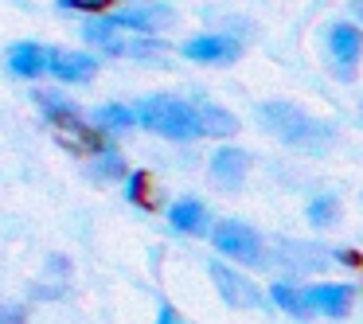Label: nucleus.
Here are the masks:
<instances>
[{"label": "nucleus", "instance_id": "obj_1", "mask_svg": "<svg viewBox=\"0 0 363 324\" xmlns=\"http://www.w3.org/2000/svg\"><path fill=\"white\" fill-rule=\"evenodd\" d=\"M258 118L269 133H277L297 152H328L332 137H336V129H332L328 121L313 118V113L297 110V106H289V102H266L258 110Z\"/></svg>", "mask_w": 363, "mask_h": 324}, {"label": "nucleus", "instance_id": "obj_2", "mask_svg": "<svg viewBox=\"0 0 363 324\" xmlns=\"http://www.w3.org/2000/svg\"><path fill=\"white\" fill-rule=\"evenodd\" d=\"M137 125L152 129V133L168 137V141H191V137H203V118H199V106L180 102V98H145L137 106Z\"/></svg>", "mask_w": 363, "mask_h": 324}, {"label": "nucleus", "instance_id": "obj_3", "mask_svg": "<svg viewBox=\"0 0 363 324\" xmlns=\"http://www.w3.org/2000/svg\"><path fill=\"white\" fill-rule=\"evenodd\" d=\"M211 242H215V250H219V254H227V258H238V262H262V258H266L258 230H254L250 223H238V219L215 223Z\"/></svg>", "mask_w": 363, "mask_h": 324}, {"label": "nucleus", "instance_id": "obj_4", "mask_svg": "<svg viewBox=\"0 0 363 324\" xmlns=\"http://www.w3.org/2000/svg\"><path fill=\"white\" fill-rule=\"evenodd\" d=\"M207 269H211V281H215V289H219V297L227 301L230 308H258L262 305V293H258V285L250 281V277H242L238 269H230L227 262H207Z\"/></svg>", "mask_w": 363, "mask_h": 324}, {"label": "nucleus", "instance_id": "obj_5", "mask_svg": "<svg viewBox=\"0 0 363 324\" xmlns=\"http://www.w3.org/2000/svg\"><path fill=\"white\" fill-rule=\"evenodd\" d=\"M328 55H332V63H336V71L344 74V79H352L355 63H359V55H363V32L355 24H347V20L332 24L328 28Z\"/></svg>", "mask_w": 363, "mask_h": 324}, {"label": "nucleus", "instance_id": "obj_6", "mask_svg": "<svg viewBox=\"0 0 363 324\" xmlns=\"http://www.w3.org/2000/svg\"><path fill=\"white\" fill-rule=\"evenodd\" d=\"M184 55L191 63H207V67H230L242 55V43L230 40V35H196V40L184 43Z\"/></svg>", "mask_w": 363, "mask_h": 324}, {"label": "nucleus", "instance_id": "obj_7", "mask_svg": "<svg viewBox=\"0 0 363 324\" xmlns=\"http://www.w3.org/2000/svg\"><path fill=\"white\" fill-rule=\"evenodd\" d=\"M352 297H355L352 285H313V289H305L308 313H324V316H344L352 308Z\"/></svg>", "mask_w": 363, "mask_h": 324}, {"label": "nucleus", "instance_id": "obj_8", "mask_svg": "<svg viewBox=\"0 0 363 324\" xmlns=\"http://www.w3.org/2000/svg\"><path fill=\"white\" fill-rule=\"evenodd\" d=\"M9 67H12V74L35 82L43 71H51V51L40 48V43H16L9 51Z\"/></svg>", "mask_w": 363, "mask_h": 324}, {"label": "nucleus", "instance_id": "obj_9", "mask_svg": "<svg viewBox=\"0 0 363 324\" xmlns=\"http://www.w3.org/2000/svg\"><path fill=\"white\" fill-rule=\"evenodd\" d=\"M246 168H250V157H246L238 145H223V149L211 157V176H215V184H223V188H238L242 176H246Z\"/></svg>", "mask_w": 363, "mask_h": 324}, {"label": "nucleus", "instance_id": "obj_10", "mask_svg": "<svg viewBox=\"0 0 363 324\" xmlns=\"http://www.w3.org/2000/svg\"><path fill=\"white\" fill-rule=\"evenodd\" d=\"M98 71V59L94 55H82V51H55L51 55V74L59 82H82Z\"/></svg>", "mask_w": 363, "mask_h": 324}, {"label": "nucleus", "instance_id": "obj_11", "mask_svg": "<svg viewBox=\"0 0 363 324\" xmlns=\"http://www.w3.org/2000/svg\"><path fill=\"white\" fill-rule=\"evenodd\" d=\"M203 203L199 199H176L172 207H168V223H172L176 230H184V235H199L203 230Z\"/></svg>", "mask_w": 363, "mask_h": 324}, {"label": "nucleus", "instance_id": "obj_12", "mask_svg": "<svg viewBox=\"0 0 363 324\" xmlns=\"http://www.w3.org/2000/svg\"><path fill=\"white\" fill-rule=\"evenodd\" d=\"M199 118H203V133L207 137H235L238 133V118L223 106H199Z\"/></svg>", "mask_w": 363, "mask_h": 324}, {"label": "nucleus", "instance_id": "obj_13", "mask_svg": "<svg viewBox=\"0 0 363 324\" xmlns=\"http://www.w3.org/2000/svg\"><path fill=\"white\" fill-rule=\"evenodd\" d=\"M277 254L293 258V262H289V269H320V266H324V250H316V246L281 242V246H277Z\"/></svg>", "mask_w": 363, "mask_h": 324}, {"label": "nucleus", "instance_id": "obj_14", "mask_svg": "<svg viewBox=\"0 0 363 324\" xmlns=\"http://www.w3.org/2000/svg\"><path fill=\"white\" fill-rule=\"evenodd\" d=\"M308 223H313V227H332V223H336V196H313L308 199Z\"/></svg>", "mask_w": 363, "mask_h": 324}, {"label": "nucleus", "instance_id": "obj_15", "mask_svg": "<svg viewBox=\"0 0 363 324\" xmlns=\"http://www.w3.org/2000/svg\"><path fill=\"white\" fill-rule=\"evenodd\" d=\"M94 121L106 125V129H129V125H137V110H125V106H102V110L94 113Z\"/></svg>", "mask_w": 363, "mask_h": 324}, {"label": "nucleus", "instance_id": "obj_16", "mask_svg": "<svg viewBox=\"0 0 363 324\" xmlns=\"http://www.w3.org/2000/svg\"><path fill=\"white\" fill-rule=\"evenodd\" d=\"M274 301L281 308H289V313H308V305H305V293H297V289H289V285H274Z\"/></svg>", "mask_w": 363, "mask_h": 324}, {"label": "nucleus", "instance_id": "obj_17", "mask_svg": "<svg viewBox=\"0 0 363 324\" xmlns=\"http://www.w3.org/2000/svg\"><path fill=\"white\" fill-rule=\"evenodd\" d=\"M59 9H67V12H102V9H110V0H59Z\"/></svg>", "mask_w": 363, "mask_h": 324}, {"label": "nucleus", "instance_id": "obj_18", "mask_svg": "<svg viewBox=\"0 0 363 324\" xmlns=\"http://www.w3.org/2000/svg\"><path fill=\"white\" fill-rule=\"evenodd\" d=\"M0 320H4V324H24V308H20V305H4Z\"/></svg>", "mask_w": 363, "mask_h": 324}, {"label": "nucleus", "instance_id": "obj_19", "mask_svg": "<svg viewBox=\"0 0 363 324\" xmlns=\"http://www.w3.org/2000/svg\"><path fill=\"white\" fill-rule=\"evenodd\" d=\"M157 324H184V320H180V313H176V308L164 301V305H160V316H157Z\"/></svg>", "mask_w": 363, "mask_h": 324}, {"label": "nucleus", "instance_id": "obj_20", "mask_svg": "<svg viewBox=\"0 0 363 324\" xmlns=\"http://www.w3.org/2000/svg\"><path fill=\"white\" fill-rule=\"evenodd\" d=\"M352 16L363 20V0H352Z\"/></svg>", "mask_w": 363, "mask_h": 324}]
</instances>
